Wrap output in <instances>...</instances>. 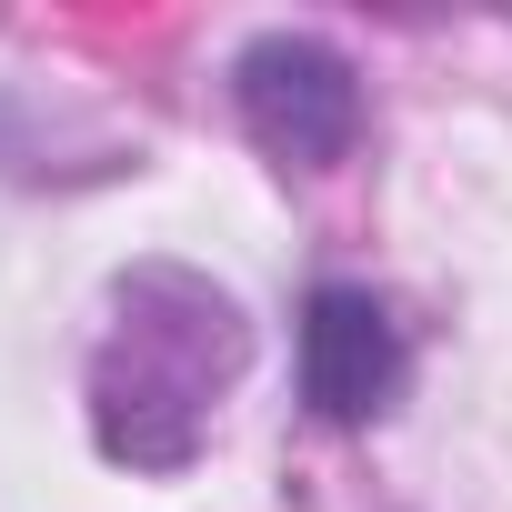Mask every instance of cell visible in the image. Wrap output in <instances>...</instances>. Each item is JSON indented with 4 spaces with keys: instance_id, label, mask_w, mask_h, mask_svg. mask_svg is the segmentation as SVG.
I'll use <instances>...</instances> for the list:
<instances>
[{
    "instance_id": "cell-1",
    "label": "cell",
    "mask_w": 512,
    "mask_h": 512,
    "mask_svg": "<svg viewBox=\"0 0 512 512\" xmlns=\"http://www.w3.org/2000/svg\"><path fill=\"white\" fill-rule=\"evenodd\" d=\"M231 111L282 171H332L362 141V71L312 31H262L231 61Z\"/></svg>"
},
{
    "instance_id": "cell-2",
    "label": "cell",
    "mask_w": 512,
    "mask_h": 512,
    "mask_svg": "<svg viewBox=\"0 0 512 512\" xmlns=\"http://www.w3.org/2000/svg\"><path fill=\"white\" fill-rule=\"evenodd\" d=\"M402 382H412V342H402L392 302L362 292V282H322L302 302V402L322 422L362 432L402 402Z\"/></svg>"
}]
</instances>
